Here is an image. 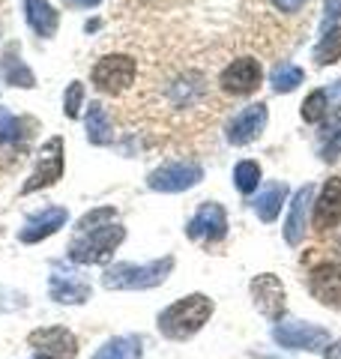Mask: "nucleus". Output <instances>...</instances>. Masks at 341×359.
Listing matches in <instances>:
<instances>
[{
  "label": "nucleus",
  "mask_w": 341,
  "mask_h": 359,
  "mask_svg": "<svg viewBox=\"0 0 341 359\" xmlns=\"http://www.w3.org/2000/svg\"><path fill=\"white\" fill-rule=\"evenodd\" d=\"M21 141V120L0 108V147H15Z\"/></svg>",
  "instance_id": "obj_27"
},
{
  "label": "nucleus",
  "mask_w": 341,
  "mask_h": 359,
  "mask_svg": "<svg viewBox=\"0 0 341 359\" xmlns=\"http://www.w3.org/2000/svg\"><path fill=\"white\" fill-rule=\"evenodd\" d=\"M258 183H260V165H258V162H252V159H243L240 165L234 168V186L240 189L243 195L255 192Z\"/></svg>",
  "instance_id": "obj_25"
},
{
  "label": "nucleus",
  "mask_w": 341,
  "mask_h": 359,
  "mask_svg": "<svg viewBox=\"0 0 341 359\" xmlns=\"http://www.w3.org/2000/svg\"><path fill=\"white\" fill-rule=\"evenodd\" d=\"M210 318H213V299L203 294H189L159 314V332L170 341H186L195 332H201Z\"/></svg>",
  "instance_id": "obj_1"
},
{
  "label": "nucleus",
  "mask_w": 341,
  "mask_h": 359,
  "mask_svg": "<svg viewBox=\"0 0 341 359\" xmlns=\"http://www.w3.org/2000/svg\"><path fill=\"white\" fill-rule=\"evenodd\" d=\"M312 198H314V186L305 183L302 189H297V195L290 201V212H288V222H284V240L290 245H300L305 240V222H309Z\"/></svg>",
  "instance_id": "obj_15"
},
{
  "label": "nucleus",
  "mask_w": 341,
  "mask_h": 359,
  "mask_svg": "<svg viewBox=\"0 0 341 359\" xmlns=\"http://www.w3.org/2000/svg\"><path fill=\"white\" fill-rule=\"evenodd\" d=\"M81 102H84V84L81 81H72L69 90H66V99H63V108H66V117H81Z\"/></svg>",
  "instance_id": "obj_28"
},
{
  "label": "nucleus",
  "mask_w": 341,
  "mask_h": 359,
  "mask_svg": "<svg viewBox=\"0 0 341 359\" xmlns=\"http://www.w3.org/2000/svg\"><path fill=\"white\" fill-rule=\"evenodd\" d=\"M323 359H341V341H335V344H326Z\"/></svg>",
  "instance_id": "obj_31"
},
{
  "label": "nucleus",
  "mask_w": 341,
  "mask_h": 359,
  "mask_svg": "<svg viewBox=\"0 0 341 359\" xmlns=\"http://www.w3.org/2000/svg\"><path fill=\"white\" fill-rule=\"evenodd\" d=\"M84 126H87V138H90V144H96V147H102V144H111V141H114L111 120H108L105 108H102L99 102H93V105L87 108Z\"/></svg>",
  "instance_id": "obj_20"
},
{
  "label": "nucleus",
  "mask_w": 341,
  "mask_h": 359,
  "mask_svg": "<svg viewBox=\"0 0 341 359\" xmlns=\"http://www.w3.org/2000/svg\"><path fill=\"white\" fill-rule=\"evenodd\" d=\"M252 297H255V309L269 320H279L284 314V285L279 282V276L264 273L252 278Z\"/></svg>",
  "instance_id": "obj_13"
},
{
  "label": "nucleus",
  "mask_w": 341,
  "mask_h": 359,
  "mask_svg": "<svg viewBox=\"0 0 341 359\" xmlns=\"http://www.w3.org/2000/svg\"><path fill=\"white\" fill-rule=\"evenodd\" d=\"M329 111V93L326 90H312L309 99L302 102V120L305 123H321Z\"/></svg>",
  "instance_id": "obj_26"
},
{
  "label": "nucleus",
  "mask_w": 341,
  "mask_h": 359,
  "mask_svg": "<svg viewBox=\"0 0 341 359\" xmlns=\"http://www.w3.org/2000/svg\"><path fill=\"white\" fill-rule=\"evenodd\" d=\"M51 299L63 302V306H75V302H87L90 299V285L84 278H75L69 269L57 266V273L51 276Z\"/></svg>",
  "instance_id": "obj_17"
},
{
  "label": "nucleus",
  "mask_w": 341,
  "mask_h": 359,
  "mask_svg": "<svg viewBox=\"0 0 341 359\" xmlns=\"http://www.w3.org/2000/svg\"><path fill=\"white\" fill-rule=\"evenodd\" d=\"M269 81H272V90H276V93H293V90L305 81V72L293 63H279L276 69H272Z\"/></svg>",
  "instance_id": "obj_23"
},
{
  "label": "nucleus",
  "mask_w": 341,
  "mask_h": 359,
  "mask_svg": "<svg viewBox=\"0 0 341 359\" xmlns=\"http://www.w3.org/2000/svg\"><path fill=\"white\" fill-rule=\"evenodd\" d=\"M341 15V0H333V4H326V21L329 18H338Z\"/></svg>",
  "instance_id": "obj_32"
},
{
  "label": "nucleus",
  "mask_w": 341,
  "mask_h": 359,
  "mask_svg": "<svg viewBox=\"0 0 341 359\" xmlns=\"http://www.w3.org/2000/svg\"><path fill=\"white\" fill-rule=\"evenodd\" d=\"M25 9H27V25L42 39H51L57 27H60V13H57L48 0H25Z\"/></svg>",
  "instance_id": "obj_18"
},
{
  "label": "nucleus",
  "mask_w": 341,
  "mask_h": 359,
  "mask_svg": "<svg viewBox=\"0 0 341 359\" xmlns=\"http://www.w3.org/2000/svg\"><path fill=\"white\" fill-rule=\"evenodd\" d=\"M66 219H69V212H66L63 207H48V210H42L39 216H33L25 228H21L18 233V240L21 243H42L45 237H51V233H57L66 224Z\"/></svg>",
  "instance_id": "obj_16"
},
{
  "label": "nucleus",
  "mask_w": 341,
  "mask_h": 359,
  "mask_svg": "<svg viewBox=\"0 0 341 359\" xmlns=\"http://www.w3.org/2000/svg\"><path fill=\"white\" fill-rule=\"evenodd\" d=\"M60 177H63V138H48L42 144L39 156H36V165H33V171H30V180L21 186V195L48 189Z\"/></svg>",
  "instance_id": "obj_5"
},
{
  "label": "nucleus",
  "mask_w": 341,
  "mask_h": 359,
  "mask_svg": "<svg viewBox=\"0 0 341 359\" xmlns=\"http://www.w3.org/2000/svg\"><path fill=\"white\" fill-rule=\"evenodd\" d=\"M135 72H138V66H135L129 54H105V57L93 66L90 78H93L99 93L117 96L135 84Z\"/></svg>",
  "instance_id": "obj_4"
},
{
  "label": "nucleus",
  "mask_w": 341,
  "mask_h": 359,
  "mask_svg": "<svg viewBox=\"0 0 341 359\" xmlns=\"http://www.w3.org/2000/svg\"><path fill=\"white\" fill-rule=\"evenodd\" d=\"M333 102H335V105H341V81L333 87Z\"/></svg>",
  "instance_id": "obj_34"
},
{
  "label": "nucleus",
  "mask_w": 341,
  "mask_h": 359,
  "mask_svg": "<svg viewBox=\"0 0 341 359\" xmlns=\"http://www.w3.org/2000/svg\"><path fill=\"white\" fill-rule=\"evenodd\" d=\"M272 6L281 9V13H297V9L305 6V0H272Z\"/></svg>",
  "instance_id": "obj_30"
},
{
  "label": "nucleus",
  "mask_w": 341,
  "mask_h": 359,
  "mask_svg": "<svg viewBox=\"0 0 341 359\" xmlns=\"http://www.w3.org/2000/svg\"><path fill=\"white\" fill-rule=\"evenodd\" d=\"M4 75H6V81L13 84V87H33V84H36L33 72L25 66V60H18L15 51L13 54L6 51V57H4Z\"/></svg>",
  "instance_id": "obj_24"
},
{
  "label": "nucleus",
  "mask_w": 341,
  "mask_h": 359,
  "mask_svg": "<svg viewBox=\"0 0 341 359\" xmlns=\"http://www.w3.org/2000/svg\"><path fill=\"white\" fill-rule=\"evenodd\" d=\"M186 233H189V240H198V243H219V240H225V233H227L225 207L213 204V201L210 204H201V210L186 224Z\"/></svg>",
  "instance_id": "obj_9"
},
{
  "label": "nucleus",
  "mask_w": 341,
  "mask_h": 359,
  "mask_svg": "<svg viewBox=\"0 0 341 359\" xmlns=\"http://www.w3.org/2000/svg\"><path fill=\"white\" fill-rule=\"evenodd\" d=\"M108 219H114V207H99V210H93V212H87V216L81 219V224L78 228L81 231H90V228H102Z\"/></svg>",
  "instance_id": "obj_29"
},
{
  "label": "nucleus",
  "mask_w": 341,
  "mask_h": 359,
  "mask_svg": "<svg viewBox=\"0 0 341 359\" xmlns=\"http://www.w3.org/2000/svg\"><path fill=\"white\" fill-rule=\"evenodd\" d=\"M284 198H288V186H284V183H272V186H267L264 192L258 195V201H255L258 219H260V222H276V219H279V212H281Z\"/></svg>",
  "instance_id": "obj_21"
},
{
  "label": "nucleus",
  "mask_w": 341,
  "mask_h": 359,
  "mask_svg": "<svg viewBox=\"0 0 341 359\" xmlns=\"http://www.w3.org/2000/svg\"><path fill=\"white\" fill-rule=\"evenodd\" d=\"M312 297L329 309H341V264H317L309 276Z\"/></svg>",
  "instance_id": "obj_12"
},
{
  "label": "nucleus",
  "mask_w": 341,
  "mask_h": 359,
  "mask_svg": "<svg viewBox=\"0 0 341 359\" xmlns=\"http://www.w3.org/2000/svg\"><path fill=\"white\" fill-rule=\"evenodd\" d=\"M123 240H126V228H123V224L90 228V231H84V237H78L69 245V257L75 264H105Z\"/></svg>",
  "instance_id": "obj_3"
},
{
  "label": "nucleus",
  "mask_w": 341,
  "mask_h": 359,
  "mask_svg": "<svg viewBox=\"0 0 341 359\" xmlns=\"http://www.w3.org/2000/svg\"><path fill=\"white\" fill-rule=\"evenodd\" d=\"M267 105L264 102H255L243 108L240 114H236L231 123H227V141L234 144V147H246V144H252L260 132L267 129Z\"/></svg>",
  "instance_id": "obj_11"
},
{
  "label": "nucleus",
  "mask_w": 341,
  "mask_h": 359,
  "mask_svg": "<svg viewBox=\"0 0 341 359\" xmlns=\"http://www.w3.org/2000/svg\"><path fill=\"white\" fill-rule=\"evenodd\" d=\"M90 359H141V339L138 335H117L99 347Z\"/></svg>",
  "instance_id": "obj_19"
},
{
  "label": "nucleus",
  "mask_w": 341,
  "mask_h": 359,
  "mask_svg": "<svg viewBox=\"0 0 341 359\" xmlns=\"http://www.w3.org/2000/svg\"><path fill=\"white\" fill-rule=\"evenodd\" d=\"M75 6H81V9H93V6H99L102 0H72Z\"/></svg>",
  "instance_id": "obj_33"
},
{
  "label": "nucleus",
  "mask_w": 341,
  "mask_h": 359,
  "mask_svg": "<svg viewBox=\"0 0 341 359\" xmlns=\"http://www.w3.org/2000/svg\"><path fill=\"white\" fill-rule=\"evenodd\" d=\"M272 341L284 351H323L329 344V332L323 327H314V323H302V320H288V323H279L272 330Z\"/></svg>",
  "instance_id": "obj_6"
},
{
  "label": "nucleus",
  "mask_w": 341,
  "mask_h": 359,
  "mask_svg": "<svg viewBox=\"0 0 341 359\" xmlns=\"http://www.w3.org/2000/svg\"><path fill=\"white\" fill-rule=\"evenodd\" d=\"M174 269V257H159L153 264H114L102 273L108 290H147L159 287Z\"/></svg>",
  "instance_id": "obj_2"
},
{
  "label": "nucleus",
  "mask_w": 341,
  "mask_h": 359,
  "mask_svg": "<svg viewBox=\"0 0 341 359\" xmlns=\"http://www.w3.org/2000/svg\"><path fill=\"white\" fill-rule=\"evenodd\" d=\"M341 222V177H329L314 201V228L329 231Z\"/></svg>",
  "instance_id": "obj_14"
},
{
  "label": "nucleus",
  "mask_w": 341,
  "mask_h": 359,
  "mask_svg": "<svg viewBox=\"0 0 341 359\" xmlns=\"http://www.w3.org/2000/svg\"><path fill=\"white\" fill-rule=\"evenodd\" d=\"M203 180V168L195 162H168L147 177V186L153 192H186V189L198 186Z\"/></svg>",
  "instance_id": "obj_8"
},
{
  "label": "nucleus",
  "mask_w": 341,
  "mask_h": 359,
  "mask_svg": "<svg viewBox=\"0 0 341 359\" xmlns=\"http://www.w3.org/2000/svg\"><path fill=\"white\" fill-rule=\"evenodd\" d=\"M260 63L255 57H240L234 63L225 66V72L219 75V84L225 93H234V96H248L260 87Z\"/></svg>",
  "instance_id": "obj_10"
},
{
  "label": "nucleus",
  "mask_w": 341,
  "mask_h": 359,
  "mask_svg": "<svg viewBox=\"0 0 341 359\" xmlns=\"http://www.w3.org/2000/svg\"><path fill=\"white\" fill-rule=\"evenodd\" d=\"M338 60H341V25L323 30V36L314 48V63L317 66H333Z\"/></svg>",
  "instance_id": "obj_22"
},
{
  "label": "nucleus",
  "mask_w": 341,
  "mask_h": 359,
  "mask_svg": "<svg viewBox=\"0 0 341 359\" xmlns=\"http://www.w3.org/2000/svg\"><path fill=\"white\" fill-rule=\"evenodd\" d=\"M27 344L33 347L36 359H75L78 339L66 327H42L27 335Z\"/></svg>",
  "instance_id": "obj_7"
}]
</instances>
